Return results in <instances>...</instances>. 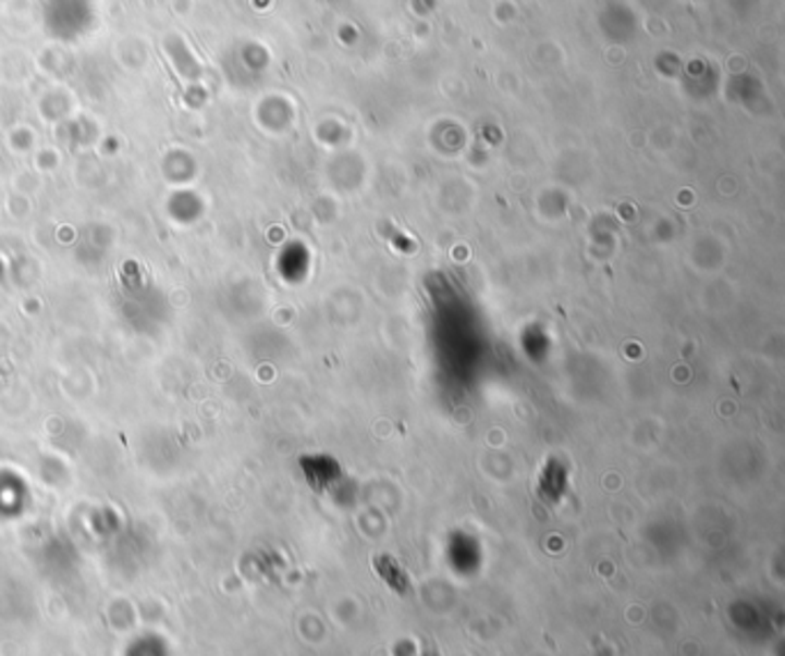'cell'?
Segmentation results:
<instances>
[{
    "label": "cell",
    "mask_w": 785,
    "mask_h": 656,
    "mask_svg": "<svg viewBox=\"0 0 785 656\" xmlns=\"http://www.w3.org/2000/svg\"><path fill=\"white\" fill-rule=\"evenodd\" d=\"M373 567H376L380 579L385 581L394 592H398V594L408 592V587H410L408 575H406L404 569L396 565L394 558H390V555H380V558L373 560Z\"/></svg>",
    "instance_id": "cell-1"
}]
</instances>
